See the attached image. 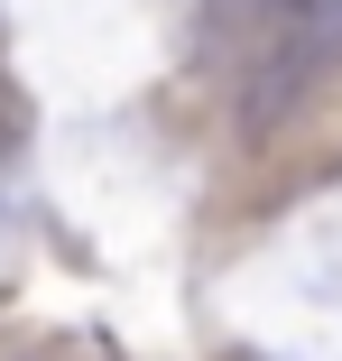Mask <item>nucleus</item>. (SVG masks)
<instances>
[]
</instances>
